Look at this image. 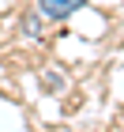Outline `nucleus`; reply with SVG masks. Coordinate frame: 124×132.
Returning <instances> with one entry per match:
<instances>
[{
  "instance_id": "f257e3e1",
  "label": "nucleus",
  "mask_w": 124,
  "mask_h": 132,
  "mask_svg": "<svg viewBox=\"0 0 124 132\" xmlns=\"http://www.w3.org/2000/svg\"><path fill=\"white\" fill-rule=\"evenodd\" d=\"M83 4L87 0H38V15L49 19V23H64V19H72Z\"/></svg>"
},
{
  "instance_id": "f03ea898",
  "label": "nucleus",
  "mask_w": 124,
  "mask_h": 132,
  "mask_svg": "<svg viewBox=\"0 0 124 132\" xmlns=\"http://www.w3.org/2000/svg\"><path fill=\"white\" fill-rule=\"evenodd\" d=\"M38 30H41V15L38 11H26V15H23V34H26V38H38Z\"/></svg>"
},
{
  "instance_id": "7ed1b4c3",
  "label": "nucleus",
  "mask_w": 124,
  "mask_h": 132,
  "mask_svg": "<svg viewBox=\"0 0 124 132\" xmlns=\"http://www.w3.org/2000/svg\"><path fill=\"white\" fill-rule=\"evenodd\" d=\"M41 87H45V91H60V87H64L60 72H45V76H41Z\"/></svg>"
}]
</instances>
